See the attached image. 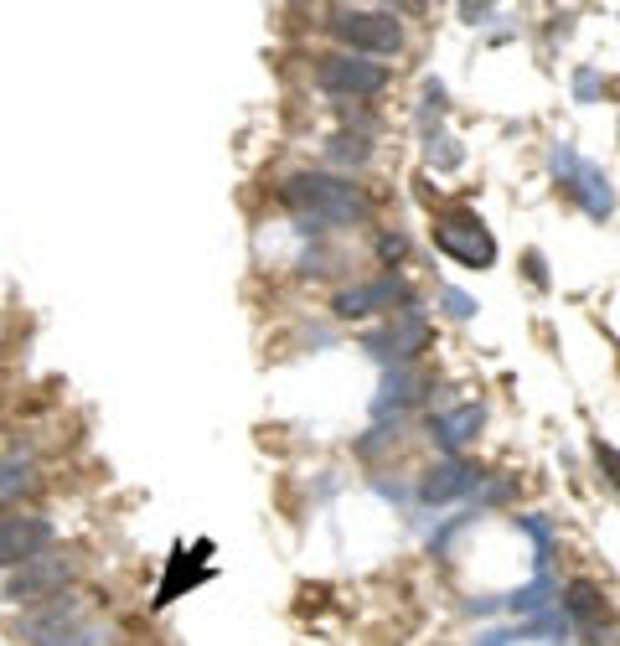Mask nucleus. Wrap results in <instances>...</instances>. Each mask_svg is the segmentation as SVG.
Wrapping results in <instances>:
<instances>
[{
  "label": "nucleus",
  "mask_w": 620,
  "mask_h": 646,
  "mask_svg": "<svg viewBox=\"0 0 620 646\" xmlns=\"http://www.w3.org/2000/svg\"><path fill=\"white\" fill-rule=\"evenodd\" d=\"M47 543H52V528L42 517H0V569L31 564Z\"/></svg>",
  "instance_id": "1"
},
{
  "label": "nucleus",
  "mask_w": 620,
  "mask_h": 646,
  "mask_svg": "<svg viewBox=\"0 0 620 646\" xmlns=\"http://www.w3.org/2000/svg\"><path fill=\"white\" fill-rule=\"evenodd\" d=\"M73 569L62 564V559H31L21 574H11L6 584H0V595H6L11 605H31V600H42V595H52L62 579H68Z\"/></svg>",
  "instance_id": "2"
}]
</instances>
